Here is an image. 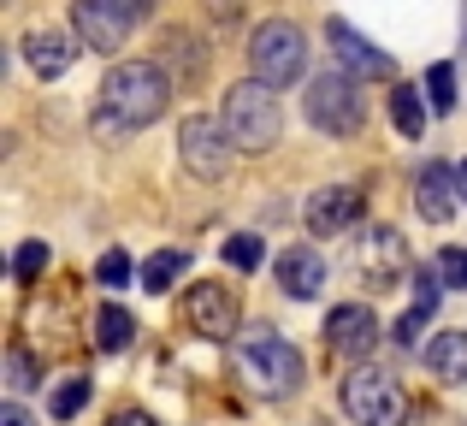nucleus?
<instances>
[{"label":"nucleus","mask_w":467,"mask_h":426,"mask_svg":"<svg viewBox=\"0 0 467 426\" xmlns=\"http://www.w3.org/2000/svg\"><path fill=\"white\" fill-rule=\"evenodd\" d=\"M171 101V83L154 59H125V66L107 71L101 83V101H95V125L101 130H142L166 113Z\"/></svg>","instance_id":"f257e3e1"},{"label":"nucleus","mask_w":467,"mask_h":426,"mask_svg":"<svg viewBox=\"0 0 467 426\" xmlns=\"http://www.w3.org/2000/svg\"><path fill=\"white\" fill-rule=\"evenodd\" d=\"M219 125H225V137L237 142L243 154H266L278 137H285V101H278L261 78H249V83H237V89H225Z\"/></svg>","instance_id":"f03ea898"},{"label":"nucleus","mask_w":467,"mask_h":426,"mask_svg":"<svg viewBox=\"0 0 467 426\" xmlns=\"http://www.w3.org/2000/svg\"><path fill=\"white\" fill-rule=\"evenodd\" d=\"M237 373H243V385L249 391H261V397H290L302 385V349L290 344V338H278V332H249L237 344Z\"/></svg>","instance_id":"7ed1b4c3"},{"label":"nucleus","mask_w":467,"mask_h":426,"mask_svg":"<svg viewBox=\"0 0 467 426\" xmlns=\"http://www.w3.org/2000/svg\"><path fill=\"white\" fill-rule=\"evenodd\" d=\"M249 66H254V78H261L266 89H285V83H296L302 71H308V36H302V24L266 18L261 30L249 36Z\"/></svg>","instance_id":"20e7f679"},{"label":"nucleus","mask_w":467,"mask_h":426,"mask_svg":"<svg viewBox=\"0 0 467 426\" xmlns=\"http://www.w3.org/2000/svg\"><path fill=\"white\" fill-rule=\"evenodd\" d=\"M154 12V0H71V30L95 54H119L125 36Z\"/></svg>","instance_id":"39448f33"},{"label":"nucleus","mask_w":467,"mask_h":426,"mask_svg":"<svg viewBox=\"0 0 467 426\" xmlns=\"http://www.w3.org/2000/svg\"><path fill=\"white\" fill-rule=\"evenodd\" d=\"M302 107H308V125L331 130V137H355L367 119V95L349 71H319L308 83V95H302Z\"/></svg>","instance_id":"423d86ee"},{"label":"nucleus","mask_w":467,"mask_h":426,"mask_svg":"<svg viewBox=\"0 0 467 426\" xmlns=\"http://www.w3.org/2000/svg\"><path fill=\"white\" fill-rule=\"evenodd\" d=\"M343 409H349L355 426H402V415H409V397H402V385L390 379V373L355 368L349 379H343Z\"/></svg>","instance_id":"0eeeda50"},{"label":"nucleus","mask_w":467,"mask_h":426,"mask_svg":"<svg viewBox=\"0 0 467 426\" xmlns=\"http://www.w3.org/2000/svg\"><path fill=\"white\" fill-rule=\"evenodd\" d=\"M178 154H183V166H190L195 178H225L231 172V161H237V142L225 137V125L219 119H183V130H178Z\"/></svg>","instance_id":"6e6552de"},{"label":"nucleus","mask_w":467,"mask_h":426,"mask_svg":"<svg viewBox=\"0 0 467 426\" xmlns=\"http://www.w3.org/2000/svg\"><path fill=\"white\" fill-rule=\"evenodd\" d=\"M237 290L231 285H190V302H183V320H190V332H202L207 344H225V338H237Z\"/></svg>","instance_id":"1a4fd4ad"},{"label":"nucleus","mask_w":467,"mask_h":426,"mask_svg":"<svg viewBox=\"0 0 467 426\" xmlns=\"http://www.w3.org/2000/svg\"><path fill=\"white\" fill-rule=\"evenodd\" d=\"M326 42H331V59H337V71H349V78H390V54H379L373 42H367L361 30H349L343 18H326Z\"/></svg>","instance_id":"9d476101"},{"label":"nucleus","mask_w":467,"mask_h":426,"mask_svg":"<svg viewBox=\"0 0 467 426\" xmlns=\"http://www.w3.org/2000/svg\"><path fill=\"white\" fill-rule=\"evenodd\" d=\"M379 344V314L367 302H343L326 314V349L331 356H367Z\"/></svg>","instance_id":"9b49d317"},{"label":"nucleus","mask_w":467,"mask_h":426,"mask_svg":"<svg viewBox=\"0 0 467 426\" xmlns=\"http://www.w3.org/2000/svg\"><path fill=\"white\" fill-rule=\"evenodd\" d=\"M361 208H367V202H361L355 184H326V190L308 196V213H302V219H308L314 237H337V231H349L355 219H361Z\"/></svg>","instance_id":"f8f14e48"},{"label":"nucleus","mask_w":467,"mask_h":426,"mask_svg":"<svg viewBox=\"0 0 467 426\" xmlns=\"http://www.w3.org/2000/svg\"><path fill=\"white\" fill-rule=\"evenodd\" d=\"M78 54H83L78 30H54V24H36V30L24 36V59H30L42 78H66Z\"/></svg>","instance_id":"ddd939ff"},{"label":"nucleus","mask_w":467,"mask_h":426,"mask_svg":"<svg viewBox=\"0 0 467 426\" xmlns=\"http://www.w3.org/2000/svg\"><path fill=\"white\" fill-rule=\"evenodd\" d=\"M456 202H462V190H456V166L426 161V166H420V178H414V208L432 219V225H444V219L456 213Z\"/></svg>","instance_id":"4468645a"},{"label":"nucleus","mask_w":467,"mask_h":426,"mask_svg":"<svg viewBox=\"0 0 467 426\" xmlns=\"http://www.w3.org/2000/svg\"><path fill=\"white\" fill-rule=\"evenodd\" d=\"M319 285H326V261H319V249L296 243V249L278 255V290H285L290 302H314Z\"/></svg>","instance_id":"2eb2a0df"},{"label":"nucleus","mask_w":467,"mask_h":426,"mask_svg":"<svg viewBox=\"0 0 467 426\" xmlns=\"http://www.w3.org/2000/svg\"><path fill=\"white\" fill-rule=\"evenodd\" d=\"M426 368L444 385H467V332H438L426 344Z\"/></svg>","instance_id":"dca6fc26"},{"label":"nucleus","mask_w":467,"mask_h":426,"mask_svg":"<svg viewBox=\"0 0 467 426\" xmlns=\"http://www.w3.org/2000/svg\"><path fill=\"white\" fill-rule=\"evenodd\" d=\"M409 266V249H402V231H390V225H379L373 237H367V273L379 278V285H390V278Z\"/></svg>","instance_id":"f3484780"},{"label":"nucleus","mask_w":467,"mask_h":426,"mask_svg":"<svg viewBox=\"0 0 467 426\" xmlns=\"http://www.w3.org/2000/svg\"><path fill=\"white\" fill-rule=\"evenodd\" d=\"M183 266H190V255L183 249H160V255H149V261H142V290H171V278L183 273Z\"/></svg>","instance_id":"a211bd4d"},{"label":"nucleus","mask_w":467,"mask_h":426,"mask_svg":"<svg viewBox=\"0 0 467 426\" xmlns=\"http://www.w3.org/2000/svg\"><path fill=\"white\" fill-rule=\"evenodd\" d=\"M130 332H137V320H130L119 302H107V308L95 314V344H101V349H125Z\"/></svg>","instance_id":"6ab92c4d"},{"label":"nucleus","mask_w":467,"mask_h":426,"mask_svg":"<svg viewBox=\"0 0 467 426\" xmlns=\"http://www.w3.org/2000/svg\"><path fill=\"white\" fill-rule=\"evenodd\" d=\"M390 119H397V130H402V137H420V130H426V95L402 83V89L390 95Z\"/></svg>","instance_id":"aec40b11"},{"label":"nucleus","mask_w":467,"mask_h":426,"mask_svg":"<svg viewBox=\"0 0 467 426\" xmlns=\"http://www.w3.org/2000/svg\"><path fill=\"white\" fill-rule=\"evenodd\" d=\"M426 101H432V113H450V107H456V66L426 71Z\"/></svg>","instance_id":"412c9836"},{"label":"nucleus","mask_w":467,"mask_h":426,"mask_svg":"<svg viewBox=\"0 0 467 426\" xmlns=\"http://www.w3.org/2000/svg\"><path fill=\"white\" fill-rule=\"evenodd\" d=\"M6 373H12V391H36V385H42V368H36V356H30L24 344H12Z\"/></svg>","instance_id":"4be33fe9"},{"label":"nucleus","mask_w":467,"mask_h":426,"mask_svg":"<svg viewBox=\"0 0 467 426\" xmlns=\"http://www.w3.org/2000/svg\"><path fill=\"white\" fill-rule=\"evenodd\" d=\"M219 255H225V261L237 266V273H254L266 249H261V237H231V243H225V249H219Z\"/></svg>","instance_id":"5701e85b"},{"label":"nucleus","mask_w":467,"mask_h":426,"mask_svg":"<svg viewBox=\"0 0 467 426\" xmlns=\"http://www.w3.org/2000/svg\"><path fill=\"white\" fill-rule=\"evenodd\" d=\"M438 302H444V278H438V266L432 273H414V308H426V314H438Z\"/></svg>","instance_id":"b1692460"},{"label":"nucleus","mask_w":467,"mask_h":426,"mask_svg":"<svg viewBox=\"0 0 467 426\" xmlns=\"http://www.w3.org/2000/svg\"><path fill=\"white\" fill-rule=\"evenodd\" d=\"M83 403H89V379H66V385L54 391V415H59V421H71Z\"/></svg>","instance_id":"393cba45"},{"label":"nucleus","mask_w":467,"mask_h":426,"mask_svg":"<svg viewBox=\"0 0 467 426\" xmlns=\"http://www.w3.org/2000/svg\"><path fill=\"white\" fill-rule=\"evenodd\" d=\"M42 266H47V243H24V249L12 255V273H18L24 285H30V278L42 273Z\"/></svg>","instance_id":"a878e982"},{"label":"nucleus","mask_w":467,"mask_h":426,"mask_svg":"<svg viewBox=\"0 0 467 426\" xmlns=\"http://www.w3.org/2000/svg\"><path fill=\"white\" fill-rule=\"evenodd\" d=\"M438 278L456 285V290H467V249H444V255H438Z\"/></svg>","instance_id":"bb28decb"},{"label":"nucleus","mask_w":467,"mask_h":426,"mask_svg":"<svg viewBox=\"0 0 467 426\" xmlns=\"http://www.w3.org/2000/svg\"><path fill=\"white\" fill-rule=\"evenodd\" d=\"M95 278H101V285H125V278H130V255L125 249H107L101 266H95Z\"/></svg>","instance_id":"cd10ccee"},{"label":"nucleus","mask_w":467,"mask_h":426,"mask_svg":"<svg viewBox=\"0 0 467 426\" xmlns=\"http://www.w3.org/2000/svg\"><path fill=\"white\" fill-rule=\"evenodd\" d=\"M426 320H432L426 308H409L397 326H390V338H397V344H420V326H426Z\"/></svg>","instance_id":"c85d7f7f"},{"label":"nucleus","mask_w":467,"mask_h":426,"mask_svg":"<svg viewBox=\"0 0 467 426\" xmlns=\"http://www.w3.org/2000/svg\"><path fill=\"white\" fill-rule=\"evenodd\" d=\"M107 426H154V415H142V409H119Z\"/></svg>","instance_id":"c756f323"},{"label":"nucleus","mask_w":467,"mask_h":426,"mask_svg":"<svg viewBox=\"0 0 467 426\" xmlns=\"http://www.w3.org/2000/svg\"><path fill=\"white\" fill-rule=\"evenodd\" d=\"M0 426H36L30 415H24V409L18 403H6V409H0Z\"/></svg>","instance_id":"7c9ffc66"},{"label":"nucleus","mask_w":467,"mask_h":426,"mask_svg":"<svg viewBox=\"0 0 467 426\" xmlns=\"http://www.w3.org/2000/svg\"><path fill=\"white\" fill-rule=\"evenodd\" d=\"M456 190H462V202H467V161L456 166Z\"/></svg>","instance_id":"2f4dec72"}]
</instances>
